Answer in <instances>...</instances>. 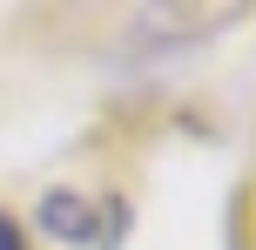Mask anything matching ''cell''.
<instances>
[{"instance_id":"obj_2","label":"cell","mask_w":256,"mask_h":250,"mask_svg":"<svg viewBox=\"0 0 256 250\" xmlns=\"http://www.w3.org/2000/svg\"><path fill=\"white\" fill-rule=\"evenodd\" d=\"M0 250H27V243H20V223H14L7 210H0Z\"/></svg>"},{"instance_id":"obj_1","label":"cell","mask_w":256,"mask_h":250,"mask_svg":"<svg viewBox=\"0 0 256 250\" xmlns=\"http://www.w3.org/2000/svg\"><path fill=\"white\" fill-rule=\"evenodd\" d=\"M40 230L74 250H115L128 230V203H94L88 189H48L40 196Z\"/></svg>"}]
</instances>
